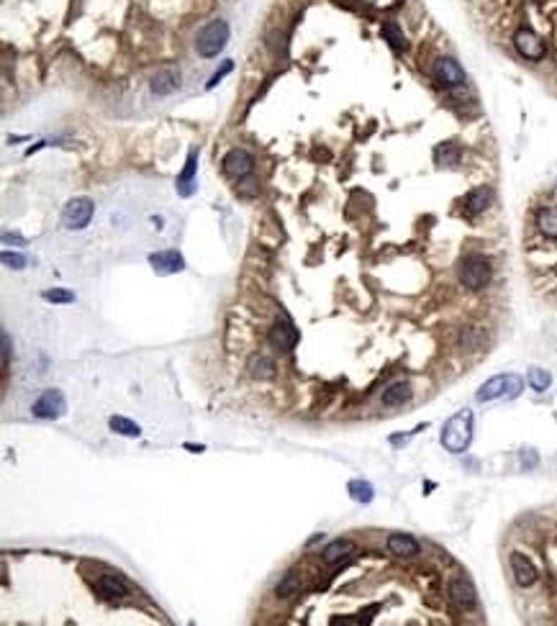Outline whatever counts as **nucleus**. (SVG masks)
I'll return each mask as SVG.
<instances>
[{"label": "nucleus", "instance_id": "33", "mask_svg": "<svg viewBox=\"0 0 557 626\" xmlns=\"http://www.w3.org/2000/svg\"><path fill=\"white\" fill-rule=\"evenodd\" d=\"M537 462H539V457L535 455V449H524V452H521V465H524V467H537Z\"/></svg>", "mask_w": 557, "mask_h": 626}, {"label": "nucleus", "instance_id": "29", "mask_svg": "<svg viewBox=\"0 0 557 626\" xmlns=\"http://www.w3.org/2000/svg\"><path fill=\"white\" fill-rule=\"evenodd\" d=\"M296 590H298V575L296 573H288L280 582H277V596L280 598L296 596Z\"/></svg>", "mask_w": 557, "mask_h": 626}, {"label": "nucleus", "instance_id": "4", "mask_svg": "<svg viewBox=\"0 0 557 626\" xmlns=\"http://www.w3.org/2000/svg\"><path fill=\"white\" fill-rule=\"evenodd\" d=\"M229 23L221 21V18H216V21H211L209 26H203L201 34H198V39H195V49H198V54L201 57H206V60H214V57H218V54L223 52V46H226V41H229Z\"/></svg>", "mask_w": 557, "mask_h": 626}, {"label": "nucleus", "instance_id": "13", "mask_svg": "<svg viewBox=\"0 0 557 626\" xmlns=\"http://www.w3.org/2000/svg\"><path fill=\"white\" fill-rule=\"evenodd\" d=\"M509 562H511V573H513V580H516V585H521V588H529V585H535V582H537V567L532 565V559L524 557L521 552H511Z\"/></svg>", "mask_w": 557, "mask_h": 626}, {"label": "nucleus", "instance_id": "15", "mask_svg": "<svg viewBox=\"0 0 557 626\" xmlns=\"http://www.w3.org/2000/svg\"><path fill=\"white\" fill-rule=\"evenodd\" d=\"M490 201H493V190H490L488 185L473 187V190L465 195V211H468V216H480V213L490 206Z\"/></svg>", "mask_w": 557, "mask_h": 626}, {"label": "nucleus", "instance_id": "9", "mask_svg": "<svg viewBox=\"0 0 557 626\" xmlns=\"http://www.w3.org/2000/svg\"><path fill=\"white\" fill-rule=\"evenodd\" d=\"M223 172L234 180H244L247 175H252L254 170V156L249 154L247 149H229L226 156H223Z\"/></svg>", "mask_w": 557, "mask_h": 626}, {"label": "nucleus", "instance_id": "5", "mask_svg": "<svg viewBox=\"0 0 557 626\" xmlns=\"http://www.w3.org/2000/svg\"><path fill=\"white\" fill-rule=\"evenodd\" d=\"M93 211H96V206H93L90 198H72V201L62 208V226H65L67 232H82V229L90 224Z\"/></svg>", "mask_w": 557, "mask_h": 626}, {"label": "nucleus", "instance_id": "14", "mask_svg": "<svg viewBox=\"0 0 557 626\" xmlns=\"http://www.w3.org/2000/svg\"><path fill=\"white\" fill-rule=\"evenodd\" d=\"M195 170H198V149H190L185 167L178 175V185H175L178 195H183V198H190L195 193Z\"/></svg>", "mask_w": 557, "mask_h": 626}, {"label": "nucleus", "instance_id": "11", "mask_svg": "<svg viewBox=\"0 0 557 626\" xmlns=\"http://www.w3.org/2000/svg\"><path fill=\"white\" fill-rule=\"evenodd\" d=\"M301 334H298V328L290 324V319H277L270 328V344L275 347V349L282 352H290L293 347L298 344Z\"/></svg>", "mask_w": 557, "mask_h": 626}, {"label": "nucleus", "instance_id": "16", "mask_svg": "<svg viewBox=\"0 0 557 626\" xmlns=\"http://www.w3.org/2000/svg\"><path fill=\"white\" fill-rule=\"evenodd\" d=\"M96 590L103 598H124L129 593V585L124 578H119V575L105 573L96 580Z\"/></svg>", "mask_w": 557, "mask_h": 626}, {"label": "nucleus", "instance_id": "23", "mask_svg": "<svg viewBox=\"0 0 557 626\" xmlns=\"http://www.w3.org/2000/svg\"><path fill=\"white\" fill-rule=\"evenodd\" d=\"M355 552V545L349 542V539H336V542H332V545H327V550H324V562L327 565H339L347 554H352Z\"/></svg>", "mask_w": 557, "mask_h": 626}, {"label": "nucleus", "instance_id": "31", "mask_svg": "<svg viewBox=\"0 0 557 626\" xmlns=\"http://www.w3.org/2000/svg\"><path fill=\"white\" fill-rule=\"evenodd\" d=\"M0 260H3V265L11 267V269H23V267H26V257L18 254V252H3Z\"/></svg>", "mask_w": 557, "mask_h": 626}, {"label": "nucleus", "instance_id": "19", "mask_svg": "<svg viewBox=\"0 0 557 626\" xmlns=\"http://www.w3.org/2000/svg\"><path fill=\"white\" fill-rule=\"evenodd\" d=\"M247 370H249V375L257 378V380H270V378H275V362H273L268 354H252Z\"/></svg>", "mask_w": 557, "mask_h": 626}, {"label": "nucleus", "instance_id": "20", "mask_svg": "<svg viewBox=\"0 0 557 626\" xmlns=\"http://www.w3.org/2000/svg\"><path fill=\"white\" fill-rule=\"evenodd\" d=\"M537 229L547 239H557V206H544L537 211Z\"/></svg>", "mask_w": 557, "mask_h": 626}, {"label": "nucleus", "instance_id": "12", "mask_svg": "<svg viewBox=\"0 0 557 626\" xmlns=\"http://www.w3.org/2000/svg\"><path fill=\"white\" fill-rule=\"evenodd\" d=\"M450 598H452V604L462 611H470V608H476L478 604V593L473 588V582L468 578H454L450 582Z\"/></svg>", "mask_w": 557, "mask_h": 626}, {"label": "nucleus", "instance_id": "18", "mask_svg": "<svg viewBox=\"0 0 557 626\" xmlns=\"http://www.w3.org/2000/svg\"><path fill=\"white\" fill-rule=\"evenodd\" d=\"M411 385L409 382H393V385H388L386 390H383V403L386 406H391V408H395V406H403V403H409L411 401Z\"/></svg>", "mask_w": 557, "mask_h": 626}, {"label": "nucleus", "instance_id": "28", "mask_svg": "<svg viewBox=\"0 0 557 626\" xmlns=\"http://www.w3.org/2000/svg\"><path fill=\"white\" fill-rule=\"evenodd\" d=\"M41 298L46 303H74V293L65 291V288H49V291L41 293Z\"/></svg>", "mask_w": 557, "mask_h": 626}, {"label": "nucleus", "instance_id": "10", "mask_svg": "<svg viewBox=\"0 0 557 626\" xmlns=\"http://www.w3.org/2000/svg\"><path fill=\"white\" fill-rule=\"evenodd\" d=\"M149 265H152L157 275H175V272L185 269V260H183V254L178 249H164V252L149 254Z\"/></svg>", "mask_w": 557, "mask_h": 626}, {"label": "nucleus", "instance_id": "8", "mask_svg": "<svg viewBox=\"0 0 557 626\" xmlns=\"http://www.w3.org/2000/svg\"><path fill=\"white\" fill-rule=\"evenodd\" d=\"M513 46H516V52L524 57V60H542L544 54H547V46L539 36H537L532 29H519L513 34Z\"/></svg>", "mask_w": 557, "mask_h": 626}, {"label": "nucleus", "instance_id": "34", "mask_svg": "<svg viewBox=\"0 0 557 626\" xmlns=\"http://www.w3.org/2000/svg\"><path fill=\"white\" fill-rule=\"evenodd\" d=\"M3 244H18V246H26V239L18 237V234H3Z\"/></svg>", "mask_w": 557, "mask_h": 626}, {"label": "nucleus", "instance_id": "22", "mask_svg": "<svg viewBox=\"0 0 557 626\" xmlns=\"http://www.w3.org/2000/svg\"><path fill=\"white\" fill-rule=\"evenodd\" d=\"M462 159V152L457 144L452 142H447V144H439L437 149H434V162L439 164V167H457Z\"/></svg>", "mask_w": 557, "mask_h": 626}, {"label": "nucleus", "instance_id": "24", "mask_svg": "<svg viewBox=\"0 0 557 626\" xmlns=\"http://www.w3.org/2000/svg\"><path fill=\"white\" fill-rule=\"evenodd\" d=\"M383 39H386L388 44L393 46L395 52H406V49H409V41H406V34H403L401 31V26H398V23L395 21H386L383 23Z\"/></svg>", "mask_w": 557, "mask_h": 626}, {"label": "nucleus", "instance_id": "1", "mask_svg": "<svg viewBox=\"0 0 557 626\" xmlns=\"http://www.w3.org/2000/svg\"><path fill=\"white\" fill-rule=\"evenodd\" d=\"M473 424H476L473 411H460L452 418H447L445 429H442V437H439L442 447L447 452H452V455L468 452L470 441H473Z\"/></svg>", "mask_w": 557, "mask_h": 626}, {"label": "nucleus", "instance_id": "32", "mask_svg": "<svg viewBox=\"0 0 557 626\" xmlns=\"http://www.w3.org/2000/svg\"><path fill=\"white\" fill-rule=\"evenodd\" d=\"M0 342H3V373H8V367H11V352H13V344H11V334H8L6 328H3V334H0Z\"/></svg>", "mask_w": 557, "mask_h": 626}, {"label": "nucleus", "instance_id": "35", "mask_svg": "<svg viewBox=\"0 0 557 626\" xmlns=\"http://www.w3.org/2000/svg\"><path fill=\"white\" fill-rule=\"evenodd\" d=\"M185 449H193V452H203L201 444H198V447H195V444H185Z\"/></svg>", "mask_w": 557, "mask_h": 626}, {"label": "nucleus", "instance_id": "27", "mask_svg": "<svg viewBox=\"0 0 557 626\" xmlns=\"http://www.w3.org/2000/svg\"><path fill=\"white\" fill-rule=\"evenodd\" d=\"M527 380H529V385H532V390H537V393H544V390L550 388L552 375L547 373V370H542V367H532V370L527 373Z\"/></svg>", "mask_w": 557, "mask_h": 626}, {"label": "nucleus", "instance_id": "17", "mask_svg": "<svg viewBox=\"0 0 557 626\" xmlns=\"http://www.w3.org/2000/svg\"><path fill=\"white\" fill-rule=\"evenodd\" d=\"M388 550H391V554H395V557H414V554H419V542L411 534H391L388 537Z\"/></svg>", "mask_w": 557, "mask_h": 626}, {"label": "nucleus", "instance_id": "7", "mask_svg": "<svg viewBox=\"0 0 557 626\" xmlns=\"http://www.w3.org/2000/svg\"><path fill=\"white\" fill-rule=\"evenodd\" d=\"M431 75H434V80L442 85V88H460V85H465V69L460 67V62L452 60V57H439L437 62H434V67H431Z\"/></svg>", "mask_w": 557, "mask_h": 626}, {"label": "nucleus", "instance_id": "30", "mask_svg": "<svg viewBox=\"0 0 557 626\" xmlns=\"http://www.w3.org/2000/svg\"><path fill=\"white\" fill-rule=\"evenodd\" d=\"M231 69H234V62H231V60H226V62H223V65H221V69H216L214 75H211V80L206 82V90H214L216 85H218V82L223 80V77L229 75Z\"/></svg>", "mask_w": 557, "mask_h": 626}, {"label": "nucleus", "instance_id": "2", "mask_svg": "<svg viewBox=\"0 0 557 626\" xmlns=\"http://www.w3.org/2000/svg\"><path fill=\"white\" fill-rule=\"evenodd\" d=\"M521 390H524V380L519 375H496L480 385V390L476 393L478 403H490V401H511V398H519Z\"/></svg>", "mask_w": 557, "mask_h": 626}, {"label": "nucleus", "instance_id": "6", "mask_svg": "<svg viewBox=\"0 0 557 626\" xmlns=\"http://www.w3.org/2000/svg\"><path fill=\"white\" fill-rule=\"evenodd\" d=\"M31 411H34V416L37 418H49V421H52V418H62L65 413H67V398H65L62 390L49 388L39 395Z\"/></svg>", "mask_w": 557, "mask_h": 626}, {"label": "nucleus", "instance_id": "3", "mask_svg": "<svg viewBox=\"0 0 557 626\" xmlns=\"http://www.w3.org/2000/svg\"><path fill=\"white\" fill-rule=\"evenodd\" d=\"M457 277H460V283L468 291H483L485 285L490 283V277H493L490 260L483 257V254H468L460 262V267H457Z\"/></svg>", "mask_w": 557, "mask_h": 626}, {"label": "nucleus", "instance_id": "26", "mask_svg": "<svg viewBox=\"0 0 557 626\" xmlns=\"http://www.w3.org/2000/svg\"><path fill=\"white\" fill-rule=\"evenodd\" d=\"M108 426H111L116 434H121V437H129V439H136V437L141 434L139 424H134V421H131V418H126V416H111Z\"/></svg>", "mask_w": 557, "mask_h": 626}, {"label": "nucleus", "instance_id": "21", "mask_svg": "<svg viewBox=\"0 0 557 626\" xmlns=\"http://www.w3.org/2000/svg\"><path fill=\"white\" fill-rule=\"evenodd\" d=\"M178 88H180V75H175L172 69L157 72L155 80H152V90H155L157 95H172Z\"/></svg>", "mask_w": 557, "mask_h": 626}, {"label": "nucleus", "instance_id": "25", "mask_svg": "<svg viewBox=\"0 0 557 626\" xmlns=\"http://www.w3.org/2000/svg\"><path fill=\"white\" fill-rule=\"evenodd\" d=\"M347 493H349V498L357 500V503H370V500L375 498V488H372L367 480H349Z\"/></svg>", "mask_w": 557, "mask_h": 626}]
</instances>
